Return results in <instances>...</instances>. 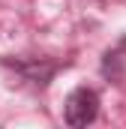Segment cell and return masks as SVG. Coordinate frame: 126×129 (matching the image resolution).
Returning a JSON list of instances; mask_svg holds the SVG:
<instances>
[{
    "instance_id": "1",
    "label": "cell",
    "mask_w": 126,
    "mask_h": 129,
    "mask_svg": "<svg viewBox=\"0 0 126 129\" xmlns=\"http://www.w3.org/2000/svg\"><path fill=\"white\" fill-rule=\"evenodd\" d=\"M0 63L33 87H48L60 69V60H51V57H3Z\"/></svg>"
},
{
    "instance_id": "2",
    "label": "cell",
    "mask_w": 126,
    "mask_h": 129,
    "mask_svg": "<svg viewBox=\"0 0 126 129\" xmlns=\"http://www.w3.org/2000/svg\"><path fill=\"white\" fill-rule=\"evenodd\" d=\"M96 117H99V93L93 87H75L66 96V105H63L66 126L81 129V126H90Z\"/></svg>"
},
{
    "instance_id": "3",
    "label": "cell",
    "mask_w": 126,
    "mask_h": 129,
    "mask_svg": "<svg viewBox=\"0 0 126 129\" xmlns=\"http://www.w3.org/2000/svg\"><path fill=\"white\" fill-rule=\"evenodd\" d=\"M126 39H120V45L117 48H111V51H105V57H102V66H99V72L108 78V81H114V84H120L126 75Z\"/></svg>"
}]
</instances>
